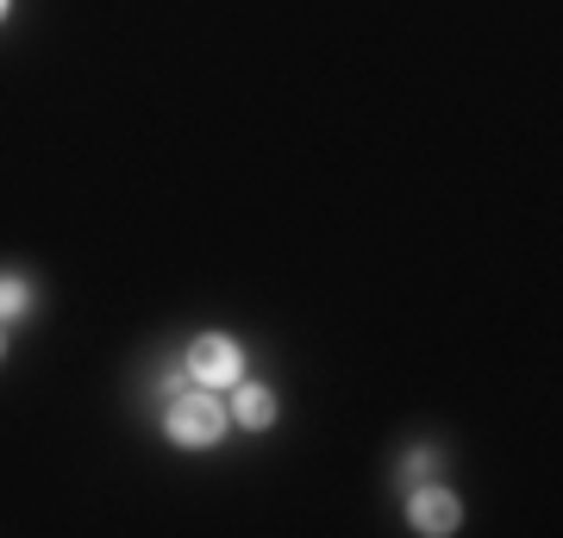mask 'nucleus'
<instances>
[{
    "label": "nucleus",
    "mask_w": 563,
    "mask_h": 538,
    "mask_svg": "<svg viewBox=\"0 0 563 538\" xmlns=\"http://www.w3.org/2000/svg\"><path fill=\"white\" fill-rule=\"evenodd\" d=\"M225 426H232V414H225L220 388L188 382L181 395H169V414H163V432H169V444H181V451H213Z\"/></svg>",
    "instance_id": "f257e3e1"
},
{
    "label": "nucleus",
    "mask_w": 563,
    "mask_h": 538,
    "mask_svg": "<svg viewBox=\"0 0 563 538\" xmlns=\"http://www.w3.org/2000/svg\"><path fill=\"white\" fill-rule=\"evenodd\" d=\"M188 382H201V388H232L244 376V351L239 339H225V332H201V339L188 344V358H181Z\"/></svg>",
    "instance_id": "f03ea898"
},
{
    "label": "nucleus",
    "mask_w": 563,
    "mask_h": 538,
    "mask_svg": "<svg viewBox=\"0 0 563 538\" xmlns=\"http://www.w3.org/2000/svg\"><path fill=\"white\" fill-rule=\"evenodd\" d=\"M0 358H7V332H0Z\"/></svg>",
    "instance_id": "6e6552de"
},
{
    "label": "nucleus",
    "mask_w": 563,
    "mask_h": 538,
    "mask_svg": "<svg viewBox=\"0 0 563 538\" xmlns=\"http://www.w3.org/2000/svg\"><path fill=\"white\" fill-rule=\"evenodd\" d=\"M225 414L239 419L244 432H263V426H276V388H263V382H232V407Z\"/></svg>",
    "instance_id": "20e7f679"
},
{
    "label": "nucleus",
    "mask_w": 563,
    "mask_h": 538,
    "mask_svg": "<svg viewBox=\"0 0 563 538\" xmlns=\"http://www.w3.org/2000/svg\"><path fill=\"white\" fill-rule=\"evenodd\" d=\"M407 519H413V532L426 538H451L463 526V501L444 488V482H420L413 501H407Z\"/></svg>",
    "instance_id": "7ed1b4c3"
},
{
    "label": "nucleus",
    "mask_w": 563,
    "mask_h": 538,
    "mask_svg": "<svg viewBox=\"0 0 563 538\" xmlns=\"http://www.w3.org/2000/svg\"><path fill=\"white\" fill-rule=\"evenodd\" d=\"M432 463H439V451H426V444H420V451H413V458H407V476H426V470H432Z\"/></svg>",
    "instance_id": "423d86ee"
},
{
    "label": "nucleus",
    "mask_w": 563,
    "mask_h": 538,
    "mask_svg": "<svg viewBox=\"0 0 563 538\" xmlns=\"http://www.w3.org/2000/svg\"><path fill=\"white\" fill-rule=\"evenodd\" d=\"M7 13H13V0H0V20H7Z\"/></svg>",
    "instance_id": "0eeeda50"
},
{
    "label": "nucleus",
    "mask_w": 563,
    "mask_h": 538,
    "mask_svg": "<svg viewBox=\"0 0 563 538\" xmlns=\"http://www.w3.org/2000/svg\"><path fill=\"white\" fill-rule=\"evenodd\" d=\"M32 307V282L25 276H0V319H20Z\"/></svg>",
    "instance_id": "39448f33"
}]
</instances>
